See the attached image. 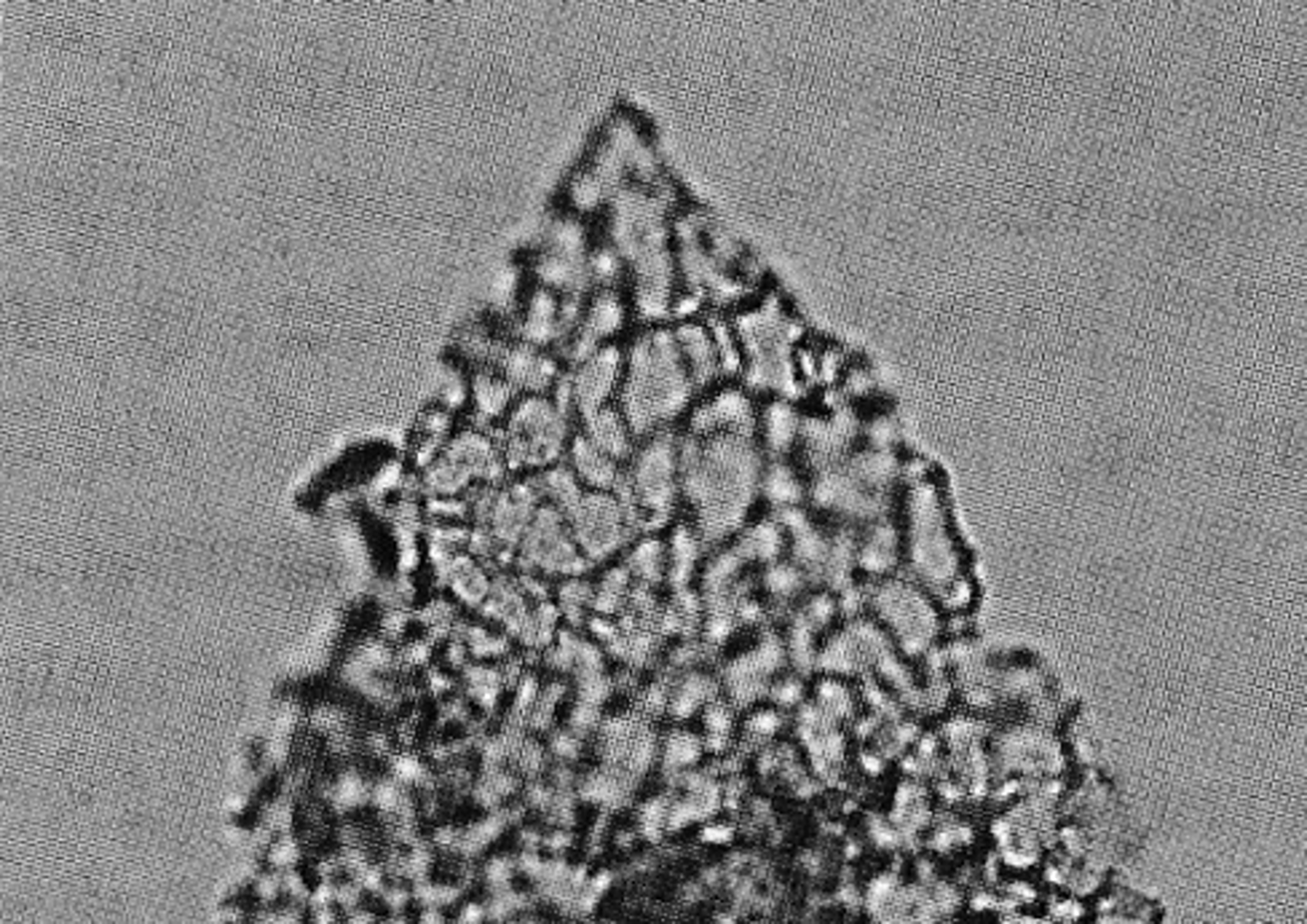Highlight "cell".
I'll use <instances>...</instances> for the list:
<instances>
[{
  "instance_id": "obj_43",
  "label": "cell",
  "mask_w": 1307,
  "mask_h": 924,
  "mask_svg": "<svg viewBox=\"0 0 1307 924\" xmlns=\"http://www.w3.org/2000/svg\"><path fill=\"white\" fill-rule=\"evenodd\" d=\"M833 614V600L825 598V595H817L815 600H810V606L804 611V619L810 622L813 627H822Z\"/></svg>"
},
{
  "instance_id": "obj_47",
  "label": "cell",
  "mask_w": 1307,
  "mask_h": 924,
  "mask_svg": "<svg viewBox=\"0 0 1307 924\" xmlns=\"http://www.w3.org/2000/svg\"><path fill=\"white\" fill-rule=\"evenodd\" d=\"M595 724V705H587V702H581L579 708L573 711L571 727L576 732H590V727Z\"/></svg>"
},
{
  "instance_id": "obj_6",
  "label": "cell",
  "mask_w": 1307,
  "mask_h": 924,
  "mask_svg": "<svg viewBox=\"0 0 1307 924\" xmlns=\"http://www.w3.org/2000/svg\"><path fill=\"white\" fill-rule=\"evenodd\" d=\"M737 343L745 376L753 389L791 392L796 384L794 341L796 322L778 298H770L737 319Z\"/></svg>"
},
{
  "instance_id": "obj_22",
  "label": "cell",
  "mask_w": 1307,
  "mask_h": 924,
  "mask_svg": "<svg viewBox=\"0 0 1307 924\" xmlns=\"http://www.w3.org/2000/svg\"><path fill=\"white\" fill-rule=\"evenodd\" d=\"M587 440L608 459H622L630 454V427L622 416H616L608 408L587 416Z\"/></svg>"
},
{
  "instance_id": "obj_18",
  "label": "cell",
  "mask_w": 1307,
  "mask_h": 924,
  "mask_svg": "<svg viewBox=\"0 0 1307 924\" xmlns=\"http://www.w3.org/2000/svg\"><path fill=\"white\" fill-rule=\"evenodd\" d=\"M533 490L525 485L498 493V496H486V504L480 506V517L490 522L495 541L514 544L525 536L530 528V512H533Z\"/></svg>"
},
{
  "instance_id": "obj_15",
  "label": "cell",
  "mask_w": 1307,
  "mask_h": 924,
  "mask_svg": "<svg viewBox=\"0 0 1307 924\" xmlns=\"http://www.w3.org/2000/svg\"><path fill=\"white\" fill-rule=\"evenodd\" d=\"M756 427L751 397L743 389H724L694 413V437L751 435Z\"/></svg>"
},
{
  "instance_id": "obj_34",
  "label": "cell",
  "mask_w": 1307,
  "mask_h": 924,
  "mask_svg": "<svg viewBox=\"0 0 1307 924\" xmlns=\"http://www.w3.org/2000/svg\"><path fill=\"white\" fill-rule=\"evenodd\" d=\"M475 400H478L480 413L488 416V419H493L498 413H504L506 403H509V384L493 376H478V381H475Z\"/></svg>"
},
{
  "instance_id": "obj_29",
  "label": "cell",
  "mask_w": 1307,
  "mask_h": 924,
  "mask_svg": "<svg viewBox=\"0 0 1307 924\" xmlns=\"http://www.w3.org/2000/svg\"><path fill=\"white\" fill-rule=\"evenodd\" d=\"M700 557V541L689 528H678L673 533V552H670V574L675 584L689 582L694 574V565Z\"/></svg>"
},
{
  "instance_id": "obj_39",
  "label": "cell",
  "mask_w": 1307,
  "mask_h": 924,
  "mask_svg": "<svg viewBox=\"0 0 1307 924\" xmlns=\"http://www.w3.org/2000/svg\"><path fill=\"white\" fill-rule=\"evenodd\" d=\"M560 600H563L565 614L571 616L573 622H581V611L590 606L592 592L587 584L581 582H568L563 584V590H560Z\"/></svg>"
},
{
  "instance_id": "obj_40",
  "label": "cell",
  "mask_w": 1307,
  "mask_h": 924,
  "mask_svg": "<svg viewBox=\"0 0 1307 924\" xmlns=\"http://www.w3.org/2000/svg\"><path fill=\"white\" fill-rule=\"evenodd\" d=\"M697 756H700V745L692 735H673V740L667 743V764L670 767H686V764L697 762Z\"/></svg>"
},
{
  "instance_id": "obj_20",
  "label": "cell",
  "mask_w": 1307,
  "mask_h": 924,
  "mask_svg": "<svg viewBox=\"0 0 1307 924\" xmlns=\"http://www.w3.org/2000/svg\"><path fill=\"white\" fill-rule=\"evenodd\" d=\"M624 322V308L622 300L611 295V292H603L595 298V303L587 311V317L581 322L579 333L573 338L571 346V357L576 360H587L590 354L598 351V343H603L608 335H614Z\"/></svg>"
},
{
  "instance_id": "obj_17",
  "label": "cell",
  "mask_w": 1307,
  "mask_h": 924,
  "mask_svg": "<svg viewBox=\"0 0 1307 924\" xmlns=\"http://www.w3.org/2000/svg\"><path fill=\"white\" fill-rule=\"evenodd\" d=\"M854 435H857V419L846 408L828 416V419L802 421L804 446H807L815 462L820 463V469L841 462L846 448L852 446Z\"/></svg>"
},
{
  "instance_id": "obj_2",
  "label": "cell",
  "mask_w": 1307,
  "mask_h": 924,
  "mask_svg": "<svg viewBox=\"0 0 1307 924\" xmlns=\"http://www.w3.org/2000/svg\"><path fill=\"white\" fill-rule=\"evenodd\" d=\"M614 239L635 271V300L643 317H662L673 303L675 257L667 244L662 198L622 188L614 198Z\"/></svg>"
},
{
  "instance_id": "obj_51",
  "label": "cell",
  "mask_w": 1307,
  "mask_h": 924,
  "mask_svg": "<svg viewBox=\"0 0 1307 924\" xmlns=\"http://www.w3.org/2000/svg\"><path fill=\"white\" fill-rule=\"evenodd\" d=\"M778 727H780V719L775 716V713H764V716H759V719L751 724V729H756V732H761V735H772V732H778Z\"/></svg>"
},
{
  "instance_id": "obj_36",
  "label": "cell",
  "mask_w": 1307,
  "mask_h": 924,
  "mask_svg": "<svg viewBox=\"0 0 1307 924\" xmlns=\"http://www.w3.org/2000/svg\"><path fill=\"white\" fill-rule=\"evenodd\" d=\"M710 692H713V686H710L705 676L686 678L684 684L678 686V692L673 694V713H678V719H684V716L694 713L702 702L708 700Z\"/></svg>"
},
{
  "instance_id": "obj_41",
  "label": "cell",
  "mask_w": 1307,
  "mask_h": 924,
  "mask_svg": "<svg viewBox=\"0 0 1307 924\" xmlns=\"http://www.w3.org/2000/svg\"><path fill=\"white\" fill-rule=\"evenodd\" d=\"M587 274H590L595 282H603V284L611 282V279H616V274H619V260H616V255L611 252V249H600V252H595V255L587 260Z\"/></svg>"
},
{
  "instance_id": "obj_50",
  "label": "cell",
  "mask_w": 1307,
  "mask_h": 924,
  "mask_svg": "<svg viewBox=\"0 0 1307 924\" xmlns=\"http://www.w3.org/2000/svg\"><path fill=\"white\" fill-rule=\"evenodd\" d=\"M520 759L522 770L536 771L541 767V751H538L536 745H520Z\"/></svg>"
},
{
  "instance_id": "obj_30",
  "label": "cell",
  "mask_w": 1307,
  "mask_h": 924,
  "mask_svg": "<svg viewBox=\"0 0 1307 924\" xmlns=\"http://www.w3.org/2000/svg\"><path fill=\"white\" fill-rule=\"evenodd\" d=\"M627 790H630V774H624L619 770H603L595 771L592 777H587L584 782V793L595 801H603V804H616V801H622L627 796Z\"/></svg>"
},
{
  "instance_id": "obj_8",
  "label": "cell",
  "mask_w": 1307,
  "mask_h": 924,
  "mask_svg": "<svg viewBox=\"0 0 1307 924\" xmlns=\"http://www.w3.org/2000/svg\"><path fill=\"white\" fill-rule=\"evenodd\" d=\"M565 440V419L555 405L547 400H525L514 411L506 435V459L520 463L552 462Z\"/></svg>"
},
{
  "instance_id": "obj_24",
  "label": "cell",
  "mask_w": 1307,
  "mask_h": 924,
  "mask_svg": "<svg viewBox=\"0 0 1307 924\" xmlns=\"http://www.w3.org/2000/svg\"><path fill=\"white\" fill-rule=\"evenodd\" d=\"M761 435H764V443L772 454H788L791 446L802 437V419L786 400H778L761 416Z\"/></svg>"
},
{
  "instance_id": "obj_38",
  "label": "cell",
  "mask_w": 1307,
  "mask_h": 924,
  "mask_svg": "<svg viewBox=\"0 0 1307 924\" xmlns=\"http://www.w3.org/2000/svg\"><path fill=\"white\" fill-rule=\"evenodd\" d=\"M627 587H630V571H624V568L611 571V574L600 582L598 595H595V608L603 611V614L616 611V608L624 603V598H627Z\"/></svg>"
},
{
  "instance_id": "obj_23",
  "label": "cell",
  "mask_w": 1307,
  "mask_h": 924,
  "mask_svg": "<svg viewBox=\"0 0 1307 924\" xmlns=\"http://www.w3.org/2000/svg\"><path fill=\"white\" fill-rule=\"evenodd\" d=\"M900 541L897 531L889 522H873L871 531L865 533V541L857 549V563L863 565L868 574H887L889 568L897 563Z\"/></svg>"
},
{
  "instance_id": "obj_48",
  "label": "cell",
  "mask_w": 1307,
  "mask_h": 924,
  "mask_svg": "<svg viewBox=\"0 0 1307 924\" xmlns=\"http://www.w3.org/2000/svg\"><path fill=\"white\" fill-rule=\"evenodd\" d=\"M509 873H512V865L509 860H495L488 868V882L493 884V887H504L506 879H509Z\"/></svg>"
},
{
  "instance_id": "obj_27",
  "label": "cell",
  "mask_w": 1307,
  "mask_h": 924,
  "mask_svg": "<svg viewBox=\"0 0 1307 924\" xmlns=\"http://www.w3.org/2000/svg\"><path fill=\"white\" fill-rule=\"evenodd\" d=\"M560 308H557L555 298L549 295V292H536L528 303V311H525V319H522V333L528 338L530 343H544L549 338H555V333L560 330Z\"/></svg>"
},
{
  "instance_id": "obj_25",
  "label": "cell",
  "mask_w": 1307,
  "mask_h": 924,
  "mask_svg": "<svg viewBox=\"0 0 1307 924\" xmlns=\"http://www.w3.org/2000/svg\"><path fill=\"white\" fill-rule=\"evenodd\" d=\"M783 525L780 522H759L740 536L737 541V555L745 563L759 560V563H775L783 552Z\"/></svg>"
},
{
  "instance_id": "obj_1",
  "label": "cell",
  "mask_w": 1307,
  "mask_h": 924,
  "mask_svg": "<svg viewBox=\"0 0 1307 924\" xmlns=\"http://www.w3.org/2000/svg\"><path fill=\"white\" fill-rule=\"evenodd\" d=\"M678 466L702 539L721 541L735 533L761 493L764 469L751 435L694 437L681 448Z\"/></svg>"
},
{
  "instance_id": "obj_11",
  "label": "cell",
  "mask_w": 1307,
  "mask_h": 924,
  "mask_svg": "<svg viewBox=\"0 0 1307 924\" xmlns=\"http://www.w3.org/2000/svg\"><path fill=\"white\" fill-rule=\"evenodd\" d=\"M498 471H501V462H498L493 446L483 435L467 432L429 469L427 485L435 493H456L472 477H495Z\"/></svg>"
},
{
  "instance_id": "obj_7",
  "label": "cell",
  "mask_w": 1307,
  "mask_h": 924,
  "mask_svg": "<svg viewBox=\"0 0 1307 924\" xmlns=\"http://www.w3.org/2000/svg\"><path fill=\"white\" fill-rule=\"evenodd\" d=\"M868 600L908 654H922L930 646L938 630V616L922 587L903 579H887L873 587Z\"/></svg>"
},
{
  "instance_id": "obj_42",
  "label": "cell",
  "mask_w": 1307,
  "mask_h": 924,
  "mask_svg": "<svg viewBox=\"0 0 1307 924\" xmlns=\"http://www.w3.org/2000/svg\"><path fill=\"white\" fill-rule=\"evenodd\" d=\"M470 684H472V692L478 694L480 700L486 702V705H493L501 681H498V676H495L493 670H472Z\"/></svg>"
},
{
  "instance_id": "obj_4",
  "label": "cell",
  "mask_w": 1307,
  "mask_h": 924,
  "mask_svg": "<svg viewBox=\"0 0 1307 924\" xmlns=\"http://www.w3.org/2000/svg\"><path fill=\"white\" fill-rule=\"evenodd\" d=\"M906 557L916 582L943 592L962 579L965 552L949 498L932 477H916L906 496Z\"/></svg>"
},
{
  "instance_id": "obj_52",
  "label": "cell",
  "mask_w": 1307,
  "mask_h": 924,
  "mask_svg": "<svg viewBox=\"0 0 1307 924\" xmlns=\"http://www.w3.org/2000/svg\"><path fill=\"white\" fill-rule=\"evenodd\" d=\"M520 924H536V922H520Z\"/></svg>"
},
{
  "instance_id": "obj_46",
  "label": "cell",
  "mask_w": 1307,
  "mask_h": 924,
  "mask_svg": "<svg viewBox=\"0 0 1307 924\" xmlns=\"http://www.w3.org/2000/svg\"><path fill=\"white\" fill-rule=\"evenodd\" d=\"M579 748H581L579 737L565 735V732L563 735H557L555 743H552V751H555L560 759H576V756H579Z\"/></svg>"
},
{
  "instance_id": "obj_28",
  "label": "cell",
  "mask_w": 1307,
  "mask_h": 924,
  "mask_svg": "<svg viewBox=\"0 0 1307 924\" xmlns=\"http://www.w3.org/2000/svg\"><path fill=\"white\" fill-rule=\"evenodd\" d=\"M761 493L770 498L772 504L783 506V509H796V504L804 498V482L786 463H772L770 469L761 474Z\"/></svg>"
},
{
  "instance_id": "obj_13",
  "label": "cell",
  "mask_w": 1307,
  "mask_h": 924,
  "mask_svg": "<svg viewBox=\"0 0 1307 924\" xmlns=\"http://www.w3.org/2000/svg\"><path fill=\"white\" fill-rule=\"evenodd\" d=\"M522 555L530 565H538L549 574H576L584 568L573 541L565 533L563 517L557 509H541L533 517L522 541Z\"/></svg>"
},
{
  "instance_id": "obj_3",
  "label": "cell",
  "mask_w": 1307,
  "mask_h": 924,
  "mask_svg": "<svg viewBox=\"0 0 1307 924\" xmlns=\"http://www.w3.org/2000/svg\"><path fill=\"white\" fill-rule=\"evenodd\" d=\"M694 381L673 333H649L633 346L624 384V421L630 432L646 435L675 419L692 400Z\"/></svg>"
},
{
  "instance_id": "obj_32",
  "label": "cell",
  "mask_w": 1307,
  "mask_h": 924,
  "mask_svg": "<svg viewBox=\"0 0 1307 924\" xmlns=\"http://www.w3.org/2000/svg\"><path fill=\"white\" fill-rule=\"evenodd\" d=\"M860 654H863V649H860V643H857L854 633L849 630V633L844 635H836V638L828 643V649L822 651L820 665L822 668L833 670V673H846V670L857 668Z\"/></svg>"
},
{
  "instance_id": "obj_31",
  "label": "cell",
  "mask_w": 1307,
  "mask_h": 924,
  "mask_svg": "<svg viewBox=\"0 0 1307 924\" xmlns=\"http://www.w3.org/2000/svg\"><path fill=\"white\" fill-rule=\"evenodd\" d=\"M448 565H451V582H454L456 592L467 603H480V600L486 598L488 579L478 565L470 563V560H462V557H454Z\"/></svg>"
},
{
  "instance_id": "obj_21",
  "label": "cell",
  "mask_w": 1307,
  "mask_h": 924,
  "mask_svg": "<svg viewBox=\"0 0 1307 924\" xmlns=\"http://www.w3.org/2000/svg\"><path fill=\"white\" fill-rule=\"evenodd\" d=\"M501 368L506 373V381L520 389L541 392L547 389L549 381L555 378V365L544 354H538L533 346H509L498 354Z\"/></svg>"
},
{
  "instance_id": "obj_5",
  "label": "cell",
  "mask_w": 1307,
  "mask_h": 924,
  "mask_svg": "<svg viewBox=\"0 0 1307 924\" xmlns=\"http://www.w3.org/2000/svg\"><path fill=\"white\" fill-rule=\"evenodd\" d=\"M678 263L686 282L716 300L743 298L748 284V255L740 239L716 220L697 214L684 217L678 228Z\"/></svg>"
},
{
  "instance_id": "obj_9",
  "label": "cell",
  "mask_w": 1307,
  "mask_h": 924,
  "mask_svg": "<svg viewBox=\"0 0 1307 924\" xmlns=\"http://www.w3.org/2000/svg\"><path fill=\"white\" fill-rule=\"evenodd\" d=\"M627 506L606 493H590L568 512L573 536L592 560H603L627 539Z\"/></svg>"
},
{
  "instance_id": "obj_12",
  "label": "cell",
  "mask_w": 1307,
  "mask_h": 924,
  "mask_svg": "<svg viewBox=\"0 0 1307 924\" xmlns=\"http://www.w3.org/2000/svg\"><path fill=\"white\" fill-rule=\"evenodd\" d=\"M813 501L820 509L854 517V520H873L884 509L881 493L865 488L846 463H833V466L820 469L813 485Z\"/></svg>"
},
{
  "instance_id": "obj_33",
  "label": "cell",
  "mask_w": 1307,
  "mask_h": 924,
  "mask_svg": "<svg viewBox=\"0 0 1307 924\" xmlns=\"http://www.w3.org/2000/svg\"><path fill=\"white\" fill-rule=\"evenodd\" d=\"M665 571V552L659 547V541H641L630 555V574H635L643 584H654L662 579Z\"/></svg>"
},
{
  "instance_id": "obj_14",
  "label": "cell",
  "mask_w": 1307,
  "mask_h": 924,
  "mask_svg": "<svg viewBox=\"0 0 1307 924\" xmlns=\"http://www.w3.org/2000/svg\"><path fill=\"white\" fill-rule=\"evenodd\" d=\"M584 233L576 223H555L547 233V249L538 260V276L555 287H579L584 279Z\"/></svg>"
},
{
  "instance_id": "obj_26",
  "label": "cell",
  "mask_w": 1307,
  "mask_h": 924,
  "mask_svg": "<svg viewBox=\"0 0 1307 924\" xmlns=\"http://www.w3.org/2000/svg\"><path fill=\"white\" fill-rule=\"evenodd\" d=\"M573 466L595 488H614L616 482H619L614 459L600 454L590 440H576L573 443Z\"/></svg>"
},
{
  "instance_id": "obj_10",
  "label": "cell",
  "mask_w": 1307,
  "mask_h": 924,
  "mask_svg": "<svg viewBox=\"0 0 1307 924\" xmlns=\"http://www.w3.org/2000/svg\"><path fill=\"white\" fill-rule=\"evenodd\" d=\"M678 469V448L670 437H657L635 459L630 490L635 493V501L646 506L654 517H665L670 512Z\"/></svg>"
},
{
  "instance_id": "obj_35",
  "label": "cell",
  "mask_w": 1307,
  "mask_h": 924,
  "mask_svg": "<svg viewBox=\"0 0 1307 924\" xmlns=\"http://www.w3.org/2000/svg\"><path fill=\"white\" fill-rule=\"evenodd\" d=\"M544 493H547L552 501H555L565 514L571 512L573 506L581 501V490L576 485V479L568 469H555L549 471L547 477H544Z\"/></svg>"
},
{
  "instance_id": "obj_16",
  "label": "cell",
  "mask_w": 1307,
  "mask_h": 924,
  "mask_svg": "<svg viewBox=\"0 0 1307 924\" xmlns=\"http://www.w3.org/2000/svg\"><path fill=\"white\" fill-rule=\"evenodd\" d=\"M619 351L616 349H598L595 354H590L587 360L581 362V368L576 370V376L571 381V394H573V403L579 408L584 416H592V413H598L603 405H606L608 394L614 389L616 376H619Z\"/></svg>"
},
{
  "instance_id": "obj_19",
  "label": "cell",
  "mask_w": 1307,
  "mask_h": 924,
  "mask_svg": "<svg viewBox=\"0 0 1307 924\" xmlns=\"http://www.w3.org/2000/svg\"><path fill=\"white\" fill-rule=\"evenodd\" d=\"M673 335L675 343H678V351L684 357L686 370H689V376L694 381V389L713 384L724 373L721 354H718L716 346V335H713L710 327L700 325V322H686Z\"/></svg>"
},
{
  "instance_id": "obj_49",
  "label": "cell",
  "mask_w": 1307,
  "mask_h": 924,
  "mask_svg": "<svg viewBox=\"0 0 1307 924\" xmlns=\"http://www.w3.org/2000/svg\"><path fill=\"white\" fill-rule=\"evenodd\" d=\"M775 694H778V700L783 705H794V702L802 700V686H799V681H786V684H780L775 689Z\"/></svg>"
},
{
  "instance_id": "obj_45",
  "label": "cell",
  "mask_w": 1307,
  "mask_h": 924,
  "mask_svg": "<svg viewBox=\"0 0 1307 924\" xmlns=\"http://www.w3.org/2000/svg\"><path fill=\"white\" fill-rule=\"evenodd\" d=\"M732 727V719H729L727 708H721V705H713L708 711V729L713 732V737H724Z\"/></svg>"
},
{
  "instance_id": "obj_44",
  "label": "cell",
  "mask_w": 1307,
  "mask_h": 924,
  "mask_svg": "<svg viewBox=\"0 0 1307 924\" xmlns=\"http://www.w3.org/2000/svg\"><path fill=\"white\" fill-rule=\"evenodd\" d=\"M362 796H365V787H362L357 774H354V777L349 774V777L341 779V785H338V801H343V804H359Z\"/></svg>"
},
{
  "instance_id": "obj_37",
  "label": "cell",
  "mask_w": 1307,
  "mask_h": 924,
  "mask_svg": "<svg viewBox=\"0 0 1307 924\" xmlns=\"http://www.w3.org/2000/svg\"><path fill=\"white\" fill-rule=\"evenodd\" d=\"M764 582H767L772 595H778V598H794L796 592L804 587V574L799 565L772 563L770 568H767V574H764Z\"/></svg>"
}]
</instances>
